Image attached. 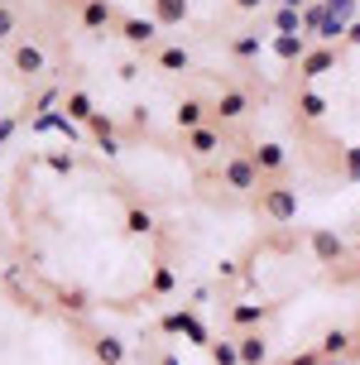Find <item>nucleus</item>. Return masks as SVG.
<instances>
[{"label":"nucleus","instance_id":"1","mask_svg":"<svg viewBox=\"0 0 360 365\" xmlns=\"http://www.w3.org/2000/svg\"><path fill=\"white\" fill-rule=\"evenodd\" d=\"M259 207H264V217L269 221H293L298 217V187H264L259 192Z\"/></svg>","mask_w":360,"mask_h":365},{"label":"nucleus","instance_id":"2","mask_svg":"<svg viewBox=\"0 0 360 365\" xmlns=\"http://www.w3.org/2000/svg\"><path fill=\"white\" fill-rule=\"evenodd\" d=\"M221 182L235 187V192H254L259 187V168L250 164V154H240V159H231V164L221 168Z\"/></svg>","mask_w":360,"mask_h":365},{"label":"nucleus","instance_id":"3","mask_svg":"<svg viewBox=\"0 0 360 365\" xmlns=\"http://www.w3.org/2000/svg\"><path fill=\"white\" fill-rule=\"evenodd\" d=\"M163 331H173V336H178V331H182V336H187V341H197V346H212V331H207V327H202V322H197V317H192V312H168V317H163Z\"/></svg>","mask_w":360,"mask_h":365},{"label":"nucleus","instance_id":"4","mask_svg":"<svg viewBox=\"0 0 360 365\" xmlns=\"http://www.w3.org/2000/svg\"><path fill=\"white\" fill-rule=\"evenodd\" d=\"M307 245H312V255H317V264H336V259L346 255V240L336 236V231H307Z\"/></svg>","mask_w":360,"mask_h":365},{"label":"nucleus","instance_id":"5","mask_svg":"<svg viewBox=\"0 0 360 365\" xmlns=\"http://www.w3.org/2000/svg\"><path fill=\"white\" fill-rule=\"evenodd\" d=\"M120 34H125V43H135V48H149V43L159 38V24H154V19H140V15H125L120 19Z\"/></svg>","mask_w":360,"mask_h":365},{"label":"nucleus","instance_id":"6","mask_svg":"<svg viewBox=\"0 0 360 365\" xmlns=\"http://www.w3.org/2000/svg\"><path fill=\"white\" fill-rule=\"evenodd\" d=\"M10 63H15V73H24V77H38V73H43V48H38V43H15V53H10Z\"/></svg>","mask_w":360,"mask_h":365},{"label":"nucleus","instance_id":"7","mask_svg":"<svg viewBox=\"0 0 360 365\" xmlns=\"http://www.w3.org/2000/svg\"><path fill=\"white\" fill-rule=\"evenodd\" d=\"M250 164L259 168V173H279V168L288 164V149L284 145H254L250 149Z\"/></svg>","mask_w":360,"mask_h":365},{"label":"nucleus","instance_id":"8","mask_svg":"<svg viewBox=\"0 0 360 365\" xmlns=\"http://www.w3.org/2000/svg\"><path fill=\"white\" fill-rule=\"evenodd\" d=\"M110 19H115V10H110V0H82V29H91V34H101Z\"/></svg>","mask_w":360,"mask_h":365},{"label":"nucleus","instance_id":"9","mask_svg":"<svg viewBox=\"0 0 360 365\" xmlns=\"http://www.w3.org/2000/svg\"><path fill=\"white\" fill-rule=\"evenodd\" d=\"M245 110H250V96H245V91L226 87L221 96H216V115H221V120H240Z\"/></svg>","mask_w":360,"mask_h":365},{"label":"nucleus","instance_id":"10","mask_svg":"<svg viewBox=\"0 0 360 365\" xmlns=\"http://www.w3.org/2000/svg\"><path fill=\"white\" fill-rule=\"evenodd\" d=\"M91 356H96L101 365H125V341H120V336H106V331H101V336L91 341Z\"/></svg>","mask_w":360,"mask_h":365},{"label":"nucleus","instance_id":"11","mask_svg":"<svg viewBox=\"0 0 360 365\" xmlns=\"http://www.w3.org/2000/svg\"><path fill=\"white\" fill-rule=\"evenodd\" d=\"M202 115H207V106H202L197 96H182V101H178V110H173L178 130H187V135H192V130H202Z\"/></svg>","mask_w":360,"mask_h":365},{"label":"nucleus","instance_id":"12","mask_svg":"<svg viewBox=\"0 0 360 365\" xmlns=\"http://www.w3.org/2000/svg\"><path fill=\"white\" fill-rule=\"evenodd\" d=\"M63 110H68V120H72V125H87L91 115H96V106H91V96H87V91H68V96H63Z\"/></svg>","mask_w":360,"mask_h":365},{"label":"nucleus","instance_id":"13","mask_svg":"<svg viewBox=\"0 0 360 365\" xmlns=\"http://www.w3.org/2000/svg\"><path fill=\"white\" fill-rule=\"evenodd\" d=\"M235 346H240V365H264V361H269V341H264L259 331H250V336H240Z\"/></svg>","mask_w":360,"mask_h":365},{"label":"nucleus","instance_id":"14","mask_svg":"<svg viewBox=\"0 0 360 365\" xmlns=\"http://www.w3.org/2000/svg\"><path fill=\"white\" fill-rule=\"evenodd\" d=\"M331 63H336V53L331 48H317V53H307L303 63H298V73L312 82V77H322V73H331Z\"/></svg>","mask_w":360,"mask_h":365},{"label":"nucleus","instance_id":"15","mask_svg":"<svg viewBox=\"0 0 360 365\" xmlns=\"http://www.w3.org/2000/svg\"><path fill=\"white\" fill-rule=\"evenodd\" d=\"M187 19V0H154V24H182Z\"/></svg>","mask_w":360,"mask_h":365},{"label":"nucleus","instance_id":"16","mask_svg":"<svg viewBox=\"0 0 360 365\" xmlns=\"http://www.w3.org/2000/svg\"><path fill=\"white\" fill-rule=\"evenodd\" d=\"M351 341H356V336L336 327V331H326V336H322V346H317V351H322V361H336V356H346V351H351Z\"/></svg>","mask_w":360,"mask_h":365},{"label":"nucleus","instance_id":"17","mask_svg":"<svg viewBox=\"0 0 360 365\" xmlns=\"http://www.w3.org/2000/svg\"><path fill=\"white\" fill-rule=\"evenodd\" d=\"M274 53L284 58V63H293V58L303 63V58H307V43H303V34H279V38H274Z\"/></svg>","mask_w":360,"mask_h":365},{"label":"nucleus","instance_id":"18","mask_svg":"<svg viewBox=\"0 0 360 365\" xmlns=\"http://www.w3.org/2000/svg\"><path fill=\"white\" fill-rule=\"evenodd\" d=\"M264 312H269L264 303H235L231 322H235V327H254V322H264Z\"/></svg>","mask_w":360,"mask_h":365},{"label":"nucleus","instance_id":"19","mask_svg":"<svg viewBox=\"0 0 360 365\" xmlns=\"http://www.w3.org/2000/svg\"><path fill=\"white\" fill-rule=\"evenodd\" d=\"M187 149H192V154H216V149H221V135H216V130H192V135H187Z\"/></svg>","mask_w":360,"mask_h":365},{"label":"nucleus","instance_id":"20","mask_svg":"<svg viewBox=\"0 0 360 365\" xmlns=\"http://www.w3.org/2000/svg\"><path fill=\"white\" fill-rule=\"evenodd\" d=\"M125 231H130V236H149V231H154V212L130 207V212H125Z\"/></svg>","mask_w":360,"mask_h":365},{"label":"nucleus","instance_id":"21","mask_svg":"<svg viewBox=\"0 0 360 365\" xmlns=\"http://www.w3.org/2000/svg\"><path fill=\"white\" fill-rule=\"evenodd\" d=\"M298 115H303V120H322V115H326V101L317 96V91H303V96H298Z\"/></svg>","mask_w":360,"mask_h":365},{"label":"nucleus","instance_id":"22","mask_svg":"<svg viewBox=\"0 0 360 365\" xmlns=\"http://www.w3.org/2000/svg\"><path fill=\"white\" fill-rule=\"evenodd\" d=\"M212 361L216 365H240V346H235V341H212Z\"/></svg>","mask_w":360,"mask_h":365},{"label":"nucleus","instance_id":"23","mask_svg":"<svg viewBox=\"0 0 360 365\" xmlns=\"http://www.w3.org/2000/svg\"><path fill=\"white\" fill-rule=\"evenodd\" d=\"M322 24H326V5L317 0V5L303 10V34H322Z\"/></svg>","mask_w":360,"mask_h":365},{"label":"nucleus","instance_id":"24","mask_svg":"<svg viewBox=\"0 0 360 365\" xmlns=\"http://www.w3.org/2000/svg\"><path fill=\"white\" fill-rule=\"evenodd\" d=\"M159 68H168V73H187V48H159Z\"/></svg>","mask_w":360,"mask_h":365},{"label":"nucleus","instance_id":"25","mask_svg":"<svg viewBox=\"0 0 360 365\" xmlns=\"http://www.w3.org/2000/svg\"><path fill=\"white\" fill-rule=\"evenodd\" d=\"M58 303H63L68 312H87V308H91V298H87L82 289H58Z\"/></svg>","mask_w":360,"mask_h":365},{"label":"nucleus","instance_id":"26","mask_svg":"<svg viewBox=\"0 0 360 365\" xmlns=\"http://www.w3.org/2000/svg\"><path fill=\"white\" fill-rule=\"evenodd\" d=\"M274 24H279V34H303V15L298 10H279Z\"/></svg>","mask_w":360,"mask_h":365},{"label":"nucleus","instance_id":"27","mask_svg":"<svg viewBox=\"0 0 360 365\" xmlns=\"http://www.w3.org/2000/svg\"><path fill=\"white\" fill-rule=\"evenodd\" d=\"M87 125H91V135H96V140H110V135H115V120H110L106 110H96Z\"/></svg>","mask_w":360,"mask_h":365},{"label":"nucleus","instance_id":"28","mask_svg":"<svg viewBox=\"0 0 360 365\" xmlns=\"http://www.w3.org/2000/svg\"><path fill=\"white\" fill-rule=\"evenodd\" d=\"M259 43H264L259 34H245V38H235V43H231V53L235 58H254V53H259Z\"/></svg>","mask_w":360,"mask_h":365},{"label":"nucleus","instance_id":"29","mask_svg":"<svg viewBox=\"0 0 360 365\" xmlns=\"http://www.w3.org/2000/svg\"><path fill=\"white\" fill-rule=\"evenodd\" d=\"M173 284H178V279H173V269H168V264H159V269H154V293H173Z\"/></svg>","mask_w":360,"mask_h":365},{"label":"nucleus","instance_id":"30","mask_svg":"<svg viewBox=\"0 0 360 365\" xmlns=\"http://www.w3.org/2000/svg\"><path fill=\"white\" fill-rule=\"evenodd\" d=\"M284 365H322V351H293Z\"/></svg>","mask_w":360,"mask_h":365},{"label":"nucleus","instance_id":"31","mask_svg":"<svg viewBox=\"0 0 360 365\" xmlns=\"http://www.w3.org/2000/svg\"><path fill=\"white\" fill-rule=\"evenodd\" d=\"M10 34H15V10H10V5H0V43H5Z\"/></svg>","mask_w":360,"mask_h":365},{"label":"nucleus","instance_id":"32","mask_svg":"<svg viewBox=\"0 0 360 365\" xmlns=\"http://www.w3.org/2000/svg\"><path fill=\"white\" fill-rule=\"evenodd\" d=\"M48 168H53V173H72L77 159H72V154H48Z\"/></svg>","mask_w":360,"mask_h":365},{"label":"nucleus","instance_id":"33","mask_svg":"<svg viewBox=\"0 0 360 365\" xmlns=\"http://www.w3.org/2000/svg\"><path fill=\"white\" fill-rule=\"evenodd\" d=\"M341 34H346V19L326 15V24H322V38H341Z\"/></svg>","mask_w":360,"mask_h":365},{"label":"nucleus","instance_id":"34","mask_svg":"<svg viewBox=\"0 0 360 365\" xmlns=\"http://www.w3.org/2000/svg\"><path fill=\"white\" fill-rule=\"evenodd\" d=\"M346 178H360V149H346Z\"/></svg>","mask_w":360,"mask_h":365},{"label":"nucleus","instance_id":"35","mask_svg":"<svg viewBox=\"0 0 360 365\" xmlns=\"http://www.w3.org/2000/svg\"><path fill=\"white\" fill-rule=\"evenodd\" d=\"M15 130H19V120H15V115H0V145H5V140H10Z\"/></svg>","mask_w":360,"mask_h":365},{"label":"nucleus","instance_id":"36","mask_svg":"<svg viewBox=\"0 0 360 365\" xmlns=\"http://www.w3.org/2000/svg\"><path fill=\"white\" fill-rule=\"evenodd\" d=\"M53 106H58V87H48L43 96H38V115H43V110H53Z\"/></svg>","mask_w":360,"mask_h":365},{"label":"nucleus","instance_id":"37","mask_svg":"<svg viewBox=\"0 0 360 365\" xmlns=\"http://www.w3.org/2000/svg\"><path fill=\"white\" fill-rule=\"evenodd\" d=\"M235 5H240V10H259L264 0H235Z\"/></svg>","mask_w":360,"mask_h":365},{"label":"nucleus","instance_id":"38","mask_svg":"<svg viewBox=\"0 0 360 365\" xmlns=\"http://www.w3.org/2000/svg\"><path fill=\"white\" fill-rule=\"evenodd\" d=\"M346 38H351V43H360V24H356V29H346Z\"/></svg>","mask_w":360,"mask_h":365},{"label":"nucleus","instance_id":"39","mask_svg":"<svg viewBox=\"0 0 360 365\" xmlns=\"http://www.w3.org/2000/svg\"><path fill=\"white\" fill-rule=\"evenodd\" d=\"M284 10H303V0H284Z\"/></svg>","mask_w":360,"mask_h":365},{"label":"nucleus","instance_id":"40","mask_svg":"<svg viewBox=\"0 0 360 365\" xmlns=\"http://www.w3.org/2000/svg\"><path fill=\"white\" fill-rule=\"evenodd\" d=\"M163 365H178V356H163Z\"/></svg>","mask_w":360,"mask_h":365},{"label":"nucleus","instance_id":"41","mask_svg":"<svg viewBox=\"0 0 360 365\" xmlns=\"http://www.w3.org/2000/svg\"><path fill=\"white\" fill-rule=\"evenodd\" d=\"M322 365H346V361H322Z\"/></svg>","mask_w":360,"mask_h":365},{"label":"nucleus","instance_id":"42","mask_svg":"<svg viewBox=\"0 0 360 365\" xmlns=\"http://www.w3.org/2000/svg\"><path fill=\"white\" fill-rule=\"evenodd\" d=\"M356 259H360V255H356Z\"/></svg>","mask_w":360,"mask_h":365}]
</instances>
